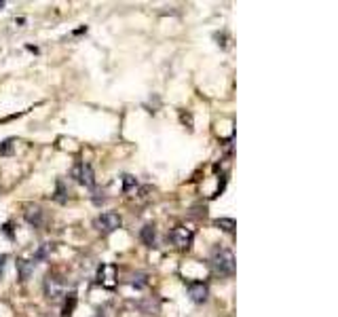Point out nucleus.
I'll return each mask as SVG.
<instances>
[{
	"label": "nucleus",
	"mask_w": 338,
	"mask_h": 317,
	"mask_svg": "<svg viewBox=\"0 0 338 317\" xmlns=\"http://www.w3.org/2000/svg\"><path fill=\"white\" fill-rule=\"evenodd\" d=\"M120 216L114 214V211H106V214H102L98 220H95V229H98L100 233H114L116 229H120Z\"/></svg>",
	"instance_id": "nucleus-2"
},
{
	"label": "nucleus",
	"mask_w": 338,
	"mask_h": 317,
	"mask_svg": "<svg viewBox=\"0 0 338 317\" xmlns=\"http://www.w3.org/2000/svg\"><path fill=\"white\" fill-rule=\"evenodd\" d=\"M72 175L78 178V182L85 184L87 189H95V173H93V167L87 165V163H80V165H76L74 169H72Z\"/></svg>",
	"instance_id": "nucleus-4"
},
{
	"label": "nucleus",
	"mask_w": 338,
	"mask_h": 317,
	"mask_svg": "<svg viewBox=\"0 0 338 317\" xmlns=\"http://www.w3.org/2000/svg\"><path fill=\"white\" fill-rule=\"evenodd\" d=\"M112 279H114V266L112 264H102L98 271V281L104 284L106 288H112Z\"/></svg>",
	"instance_id": "nucleus-8"
},
{
	"label": "nucleus",
	"mask_w": 338,
	"mask_h": 317,
	"mask_svg": "<svg viewBox=\"0 0 338 317\" xmlns=\"http://www.w3.org/2000/svg\"><path fill=\"white\" fill-rule=\"evenodd\" d=\"M212 266L220 275H233L235 273V256L228 250H214L212 254Z\"/></svg>",
	"instance_id": "nucleus-1"
},
{
	"label": "nucleus",
	"mask_w": 338,
	"mask_h": 317,
	"mask_svg": "<svg viewBox=\"0 0 338 317\" xmlns=\"http://www.w3.org/2000/svg\"><path fill=\"white\" fill-rule=\"evenodd\" d=\"M169 241H172L180 250L190 248V245H192V231L184 229V227H178V229H174L172 233H169Z\"/></svg>",
	"instance_id": "nucleus-3"
},
{
	"label": "nucleus",
	"mask_w": 338,
	"mask_h": 317,
	"mask_svg": "<svg viewBox=\"0 0 338 317\" xmlns=\"http://www.w3.org/2000/svg\"><path fill=\"white\" fill-rule=\"evenodd\" d=\"M51 250H53V248H51V243H43L40 248L34 252V260H32V262H45L47 258L51 256Z\"/></svg>",
	"instance_id": "nucleus-11"
},
{
	"label": "nucleus",
	"mask_w": 338,
	"mask_h": 317,
	"mask_svg": "<svg viewBox=\"0 0 338 317\" xmlns=\"http://www.w3.org/2000/svg\"><path fill=\"white\" fill-rule=\"evenodd\" d=\"M23 218H26V222L30 227L34 229H38L43 224V209L38 205H26V211H23Z\"/></svg>",
	"instance_id": "nucleus-6"
},
{
	"label": "nucleus",
	"mask_w": 338,
	"mask_h": 317,
	"mask_svg": "<svg viewBox=\"0 0 338 317\" xmlns=\"http://www.w3.org/2000/svg\"><path fill=\"white\" fill-rule=\"evenodd\" d=\"M140 309L146 313V315H154L159 311V302H152V300H146V302H140Z\"/></svg>",
	"instance_id": "nucleus-14"
},
{
	"label": "nucleus",
	"mask_w": 338,
	"mask_h": 317,
	"mask_svg": "<svg viewBox=\"0 0 338 317\" xmlns=\"http://www.w3.org/2000/svg\"><path fill=\"white\" fill-rule=\"evenodd\" d=\"M15 144H17V140H15V138H9V140H5V142L0 144V157H9V155H13Z\"/></svg>",
	"instance_id": "nucleus-12"
},
{
	"label": "nucleus",
	"mask_w": 338,
	"mask_h": 317,
	"mask_svg": "<svg viewBox=\"0 0 338 317\" xmlns=\"http://www.w3.org/2000/svg\"><path fill=\"white\" fill-rule=\"evenodd\" d=\"M136 186H138V182H136L134 175H125V178H123V193H125V195L131 193V191L136 189Z\"/></svg>",
	"instance_id": "nucleus-15"
},
{
	"label": "nucleus",
	"mask_w": 338,
	"mask_h": 317,
	"mask_svg": "<svg viewBox=\"0 0 338 317\" xmlns=\"http://www.w3.org/2000/svg\"><path fill=\"white\" fill-rule=\"evenodd\" d=\"M5 266H7V256L3 254V256H0V277L5 275Z\"/></svg>",
	"instance_id": "nucleus-19"
},
{
	"label": "nucleus",
	"mask_w": 338,
	"mask_h": 317,
	"mask_svg": "<svg viewBox=\"0 0 338 317\" xmlns=\"http://www.w3.org/2000/svg\"><path fill=\"white\" fill-rule=\"evenodd\" d=\"M140 239L144 241V243H146L148 245V248H152V245H154V239H156V231H154V227H144L142 231H140Z\"/></svg>",
	"instance_id": "nucleus-10"
},
{
	"label": "nucleus",
	"mask_w": 338,
	"mask_h": 317,
	"mask_svg": "<svg viewBox=\"0 0 338 317\" xmlns=\"http://www.w3.org/2000/svg\"><path fill=\"white\" fill-rule=\"evenodd\" d=\"M207 294H209V290H207V286H205V284H201V281L188 284V296H190V300L205 302V300H207Z\"/></svg>",
	"instance_id": "nucleus-7"
},
{
	"label": "nucleus",
	"mask_w": 338,
	"mask_h": 317,
	"mask_svg": "<svg viewBox=\"0 0 338 317\" xmlns=\"http://www.w3.org/2000/svg\"><path fill=\"white\" fill-rule=\"evenodd\" d=\"M17 273H19V279L21 281H28L34 273V262L30 260H17Z\"/></svg>",
	"instance_id": "nucleus-9"
},
{
	"label": "nucleus",
	"mask_w": 338,
	"mask_h": 317,
	"mask_svg": "<svg viewBox=\"0 0 338 317\" xmlns=\"http://www.w3.org/2000/svg\"><path fill=\"white\" fill-rule=\"evenodd\" d=\"M131 284H134L136 288H144V286L148 284V281H146V275H144V273H138V275H134V277H131Z\"/></svg>",
	"instance_id": "nucleus-17"
},
{
	"label": "nucleus",
	"mask_w": 338,
	"mask_h": 317,
	"mask_svg": "<svg viewBox=\"0 0 338 317\" xmlns=\"http://www.w3.org/2000/svg\"><path fill=\"white\" fill-rule=\"evenodd\" d=\"M45 294L47 298H51V300H57L59 296L64 294V284H62V279H57L53 275H49L45 279Z\"/></svg>",
	"instance_id": "nucleus-5"
},
{
	"label": "nucleus",
	"mask_w": 338,
	"mask_h": 317,
	"mask_svg": "<svg viewBox=\"0 0 338 317\" xmlns=\"http://www.w3.org/2000/svg\"><path fill=\"white\" fill-rule=\"evenodd\" d=\"M214 224L220 227L222 231H228V233L235 231V220L233 218H218V220H214Z\"/></svg>",
	"instance_id": "nucleus-13"
},
{
	"label": "nucleus",
	"mask_w": 338,
	"mask_h": 317,
	"mask_svg": "<svg viewBox=\"0 0 338 317\" xmlns=\"http://www.w3.org/2000/svg\"><path fill=\"white\" fill-rule=\"evenodd\" d=\"M55 199H57L59 203H66V201H68L66 189H64V182H57V195H55Z\"/></svg>",
	"instance_id": "nucleus-18"
},
{
	"label": "nucleus",
	"mask_w": 338,
	"mask_h": 317,
	"mask_svg": "<svg viewBox=\"0 0 338 317\" xmlns=\"http://www.w3.org/2000/svg\"><path fill=\"white\" fill-rule=\"evenodd\" d=\"M74 307H76V296L70 294V300L66 302V307H64V317H70L72 311H74Z\"/></svg>",
	"instance_id": "nucleus-16"
}]
</instances>
